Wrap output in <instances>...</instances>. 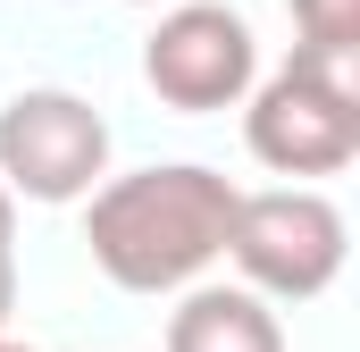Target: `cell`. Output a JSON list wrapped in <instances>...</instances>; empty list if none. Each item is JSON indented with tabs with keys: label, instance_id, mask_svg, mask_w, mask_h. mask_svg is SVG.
Returning <instances> with one entry per match:
<instances>
[{
	"label": "cell",
	"instance_id": "cell-3",
	"mask_svg": "<svg viewBox=\"0 0 360 352\" xmlns=\"http://www.w3.org/2000/svg\"><path fill=\"white\" fill-rule=\"evenodd\" d=\"M226 260L243 268V294L260 302H310L335 285L344 268V210L310 184H276V193H235V227H226Z\"/></svg>",
	"mask_w": 360,
	"mask_h": 352
},
{
	"label": "cell",
	"instance_id": "cell-7",
	"mask_svg": "<svg viewBox=\"0 0 360 352\" xmlns=\"http://www.w3.org/2000/svg\"><path fill=\"white\" fill-rule=\"evenodd\" d=\"M293 25H302V51L360 59V0H293Z\"/></svg>",
	"mask_w": 360,
	"mask_h": 352
},
{
	"label": "cell",
	"instance_id": "cell-9",
	"mask_svg": "<svg viewBox=\"0 0 360 352\" xmlns=\"http://www.w3.org/2000/svg\"><path fill=\"white\" fill-rule=\"evenodd\" d=\"M8 294H17V268H0V319H8Z\"/></svg>",
	"mask_w": 360,
	"mask_h": 352
},
{
	"label": "cell",
	"instance_id": "cell-1",
	"mask_svg": "<svg viewBox=\"0 0 360 352\" xmlns=\"http://www.w3.org/2000/svg\"><path fill=\"white\" fill-rule=\"evenodd\" d=\"M226 227H235V184L218 168H134L92 184L84 210V244L109 285L126 294H176L201 268L226 252Z\"/></svg>",
	"mask_w": 360,
	"mask_h": 352
},
{
	"label": "cell",
	"instance_id": "cell-4",
	"mask_svg": "<svg viewBox=\"0 0 360 352\" xmlns=\"http://www.w3.org/2000/svg\"><path fill=\"white\" fill-rule=\"evenodd\" d=\"M109 168V118L76 92H17L0 109V184L8 201H76Z\"/></svg>",
	"mask_w": 360,
	"mask_h": 352
},
{
	"label": "cell",
	"instance_id": "cell-5",
	"mask_svg": "<svg viewBox=\"0 0 360 352\" xmlns=\"http://www.w3.org/2000/svg\"><path fill=\"white\" fill-rule=\"evenodd\" d=\"M143 76L168 109H235L252 76H260V51H252V25L218 0H184L151 25L143 42Z\"/></svg>",
	"mask_w": 360,
	"mask_h": 352
},
{
	"label": "cell",
	"instance_id": "cell-10",
	"mask_svg": "<svg viewBox=\"0 0 360 352\" xmlns=\"http://www.w3.org/2000/svg\"><path fill=\"white\" fill-rule=\"evenodd\" d=\"M0 352H34V344H8V336H0Z\"/></svg>",
	"mask_w": 360,
	"mask_h": 352
},
{
	"label": "cell",
	"instance_id": "cell-8",
	"mask_svg": "<svg viewBox=\"0 0 360 352\" xmlns=\"http://www.w3.org/2000/svg\"><path fill=\"white\" fill-rule=\"evenodd\" d=\"M8 244H17V201H8V184H0V268H17V260H8Z\"/></svg>",
	"mask_w": 360,
	"mask_h": 352
},
{
	"label": "cell",
	"instance_id": "cell-6",
	"mask_svg": "<svg viewBox=\"0 0 360 352\" xmlns=\"http://www.w3.org/2000/svg\"><path fill=\"white\" fill-rule=\"evenodd\" d=\"M168 352H285V327L243 285H193L168 310Z\"/></svg>",
	"mask_w": 360,
	"mask_h": 352
},
{
	"label": "cell",
	"instance_id": "cell-2",
	"mask_svg": "<svg viewBox=\"0 0 360 352\" xmlns=\"http://www.w3.org/2000/svg\"><path fill=\"white\" fill-rule=\"evenodd\" d=\"M243 143L276 176H335L360 151V59L293 51L243 109Z\"/></svg>",
	"mask_w": 360,
	"mask_h": 352
}]
</instances>
